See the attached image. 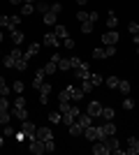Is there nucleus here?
Segmentation results:
<instances>
[{
  "mask_svg": "<svg viewBox=\"0 0 139 155\" xmlns=\"http://www.w3.org/2000/svg\"><path fill=\"white\" fill-rule=\"evenodd\" d=\"M21 23V16H0V28H16Z\"/></svg>",
  "mask_w": 139,
  "mask_h": 155,
  "instance_id": "1",
  "label": "nucleus"
},
{
  "mask_svg": "<svg viewBox=\"0 0 139 155\" xmlns=\"http://www.w3.org/2000/svg\"><path fill=\"white\" fill-rule=\"evenodd\" d=\"M74 77H77V79H88V77H91L88 63H84V60H81V63L77 65V67H74Z\"/></svg>",
  "mask_w": 139,
  "mask_h": 155,
  "instance_id": "2",
  "label": "nucleus"
},
{
  "mask_svg": "<svg viewBox=\"0 0 139 155\" xmlns=\"http://www.w3.org/2000/svg\"><path fill=\"white\" fill-rule=\"evenodd\" d=\"M118 32H116V30H107L104 32V35H102V42H104V46L107 44H111V46H116V44H118Z\"/></svg>",
  "mask_w": 139,
  "mask_h": 155,
  "instance_id": "3",
  "label": "nucleus"
},
{
  "mask_svg": "<svg viewBox=\"0 0 139 155\" xmlns=\"http://www.w3.org/2000/svg\"><path fill=\"white\" fill-rule=\"evenodd\" d=\"M21 56H23V53H21L19 49L14 46V49H12V53H9V56H7V58L2 60V65H5V67H14V63H16V60H19Z\"/></svg>",
  "mask_w": 139,
  "mask_h": 155,
  "instance_id": "4",
  "label": "nucleus"
},
{
  "mask_svg": "<svg viewBox=\"0 0 139 155\" xmlns=\"http://www.w3.org/2000/svg\"><path fill=\"white\" fill-rule=\"evenodd\" d=\"M49 93H51V84H46V81H44V84L40 86V102L42 104L49 102Z\"/></svg>",
  "mask_w": 139,
  "mask_h": 155,
  "instance_id": "5",
  "label": "nucleus"
},
{
  "mask_svg": "<svg viewBox=\"0 0 139 155\" xmlns=\"http://www.w3.org/2000/svg\"><path fill=\"white\" fill-rule=\"evenodd\" d=\"M40 42H33V44H30V46H28V49H26V53H23V58H28V60H30V58H35V56H37V53H40Z\"/></svg>",
  "mask_w": 139,
  "mask_h": 155,
  "instance_id": "6",
  "label": "nucleus"
},
{
  "mask_svg": "<svg viewBox=\"0 0 139 155\" xmlns=\"http://www.w3.org/2000/svg\"><path fill=\"white\" fill-rule=\"evenodd\" d=\"M127 146H130V148H125L127 155H139V139L130 137V139H127Z\"/></svg>",
  "mask_w": 139,
  "mask_h": 155,
  "instance_id": "7",
  "label": "nucleus"
},
{
  "mask_svg": "<svg viewBox=\"0 0 139 155\" xmlns=\"http://www.w3.org/2000/svg\"><path fill=\"white\" fill-rule=\"evenodd\" d=\"M30 150H33L35 155H42V153H46V148H44V141H40V139H33V141H30Z\"/></svg>",
  "mask_w": 139,
  "mask_h": 155,
  "instance_id": "8",
  "label": "nucleus"
},
{
  "mask_svg": "<svg viewBox=\"0 0 139 155\" xmlns=\"http://www.w3.org/2000/svg\"><path fill=\"white\" fill-rule=\"evenodd\" d=\"M42 44H44V46H58V44H60V39L56 37V32H49V35H44Z\"/></svg>",
  "mask_w": 139,
  "mask_h": 155,
  "instance_id": "9",
  "label": "nucleus"
},
{
  "mask_svg": "<svg viewBox=\"0 0 139 155\" xmlns=\"http://www.w3.org/2000/svg\"><path fill=\"white\" fill-rule=\"evenodd\" d=\"M77 123H81L84 127H88V125H93V116H91V114H86V111H79V116H77Z\"/></svg>",
  "mask_w": 139,
  "mask_h": 155,
  "instance_id": "10",
  "label": "nucleus"
},
{
  "mask_svg": "<svg viewBox=\"0 0 139 155\" xmlns=\"http://www.w3.org/2000/svg\"><path fill=\"white\" fill-rule=\"evenodd\" d=\"M44 74H46V72H44V67L35 72V79H33V88H37V91H40V86L44 84Z\"/></svg>",
  "mask_w": 139,
  "mask_h": 155,
  "instance_id": "11",
  "label": "nucleus"
},
{
  "mask_svg": "<svg viewBox=\"0 0 139 155\" xmlns=\"http://www.w3.org/2000/svg\"><path fill=\"white\" fill-rule=\"evenodd\" d=\"M104 146H107V148H109V150L114 153V150L118 148V139H116L114 134H107V137H104Z\"/></svg>",
  "mask_w": 139,
  "mask_h": 155,
  "instance_id": "12",
  "label": "nucleus"
},
{
  "mask_svg": "<svg viewBox=\"0 0 139 155\" xmlns=\"http://www.w3.org/2000/svg\"><path fill=\"white\" fill-rule=\"evenodd\" d=\"M86 114H91L93 118H98L100 114H102V104H100V102H91V104H88V111H86Z\"/></svg>",
  "mask_w": 139,
  "mask_h": 155,
  "instance_id": "13",
  "label": "nucleus"
},
{
  "mask_svg": "<svg viewBox=\"0 0 139 155\" xmlns=\"http://www.w3.org/2000/svg\"><path fill=\"white\" fill-rule=\"evenodd\" d=\"M37 139H40V141H49V139H53L51 130H49V127H37Z\"/></svg>",
  "mask_w": 139,
  "mask_h": 155,
  "instance_id": "14",
  "label": "nucleus"
},
{
  "mask_svg": "<svg viewBox=\"0 0 139 155\" xmlns=\"http://www.w3.org/2000/svg\"><path fill=\"white\" fill-rule=\"evenodd\" d=\"M93 153H95V155H109L111 150L104 146V141H95V146H93Z\"/></svg>",
  "mask_w": 139,
  "mask_h": 155,
  "instance_id": "15",
  "label": "nucleus"
},
{
  "mask_svg": "<svg viewBox=\"0 0 139 155\" xmlns=\"http://www.w3.org/2000/svg\"><path fill=\"white\" fill-rule=\"evenodd\" d=\"M9 37H12L14 46H19V44H23V39H26V35H23V32H21V30H16V28H14V30H12V35H9Z\"/></svg>",
  "mask_w": 139,
  "mask_h": 155,
  "instance_id": "16",
  "label": "nucleus"
},
{
  "mask_svg": "<svg viewBox=\"0 0 139 155\" xmlns=\"http://www.w3.org/2000/svg\"><path fill=\"white\" fill-rule=\"evenodd\" d=\"M12 114H14L16 118H19V120H26V118H28L26 107H12Z\"/></svg>",
  "mask_w": 139,
  "mask_h": 155,
  "instance_id": "17",
  "label": "nucleus"
},
{
  "mask_svg": "<svg viewBox=\"0 0 139 155\" xmlns=\"http://www.w3.org/2000/svg\"><path fill=\"white\" fill-rule=\"evenodd\" d=\"M53 32H56V37H58V39H67V28L65 26L56 23V26H53Z\"/></svg>",
  "mask_w": 139,
  "mask_h": 155,
  "instance_id": "18",
  "label": "nucleus"
},
{
  "mask_svg": "<svg viewBox=\"0 0 139 155\" xmlns=\"http://www.w3.org/2000/svg\"><path fill=\"white\" fill-rule=\"evenodd\" d=\"M116 26H118V16L114 12H109V16H107V28H109V30H116Z\"/></svg>",
  "mask_w": 139,
  "mask_h": 155,
  "instance_id": "19",
  "label": "nucleus"
},
{
  "mask_svg": "<svg viewBox=\"0 0 139 155\" xmlns=\"http://www.w3.org/2000/svg\"><path fill=\"white\" fill-rule=\"evenodd\" d=\"M42 16H44L42 21H44L46 26H56V23H58V16H56L53 12H46V14H42Z\"/></svg>",
  "mask_w": 139,
  "mask_h": 155,
  "instance_id": "20",
  "label": "nucleus"
},
{
  "mask_svg": "<svg viewBox=\"0 0 139 155\" xmlns=\"http://www.w3.org/2000/svg\"><path fill=\"white\" fill-rule=\"evenodd\" d=\"M67 91H70V97H72V100H77V102H79L81 97H84V91H81V88H74V86H67Z\"/></svg>",
  "mask_w": 139,
  "mask_h": 155,
  "instance_id": "21",
  "label": "nucleus"
},
{
  "mask_svg": "<svg viewBox=\"0 0 139 155\" xmlns=\"http://www.w3.org/2000/svg\"><path fill=\"white\" fill-rule=\"evenodd\" d=\"M70 134H72V137H79V134H84V125L74 120V123L70 125Z\"/></svg>",
  "mask_w": 139,
  "mask_h": 155,
  "instance_id": "22",
  "label": "nucleus"
},
{
  "mask_svg": "<svg viewBox=\"0 0 139 155\" xmlns=\"http://www.w3.org/2000/svg\"><path fill=\"white\" fill-rule=\"evenodd\" d=\"M100 116L104 118V120H114V116H116V111L111 109V107H102V114Z\"/></svg>",
  "mask_w": 139,
  "mask_h": 155,
  "instance_id": "23",
  "label": "nucleus"
},
{
  "mask_svg": "<svg viewBox=\"0 0 139 155\" xmlns=\"http://www.w3.org/2000/svg\"><path fill=\"white\" fill-rule=\"evenodd\" d=\"M49 2H46V0H40V2H37V5H35V12H40V14H46L49 12Z\"/></svg>",
  "mask_w": 139,
  "mask_h": 155,
  "instance_id": "24",
  "label": "nucleus"
},
{
  "mask_svg": "<svg viewBox=\"0 0 139 155\" xmlns=\"http://www.w3.org/2000/svg\"><path fill=\"white\" fill-rule=\"evenodd\" d=\"M33 12H35V5H30V2H23V7H21V16H30Z\"/></svg>",
  "mask_w": 139,
  "mask_h": 155,
  "instance_id": "25",
  "label": "nucleus"
},
{
  "mask_svg": "<svg viewBox=\"0 0 139 155\" xmlns=\"http://www.w3.org/2000/svg\"><path fill=\"white\" fill-rule=\"evenodd\" d=\"M102 130H104V134H116V125H114V120H107V123L102 125Z\"/></svg>",
  "mask_w": 139,
  "mask_h": 155,
  "instance_id": "26",
  "label": "nucleus"
},
{
  "mask_svg": "<svg viewBox=\"0 0 139 155\" xmlns=\"http://www.w3.org/2000/svg\"><path fill=\"white\" fill-rule=\"evenodd\" d=\"M93 88H95V86L91 84V79H81V91L84 93H93Z\"/></svg>",
  "mask_w": 139,
  "mask_h": 155,
  "instance_id": "27",
  "label": "nucleus"
},
{
  "mask_svg": "<svg viewBox=\"0 0 139 155\" xmlns=\"http://www.w3.org/2000/svg\"><path fill=\"white\" fill-rule=\"evenodd\" d=\"M93 26H95L93 21H84V23H81V32H84V35H91V32H93Z\"/></svg>",
  "mask_w": 139,
  "mask_h": 155,
  "instance_id": "28",
  "label": "nucleus"
},
{
  "mask_svg": "<svg viewBox=\"0 0 139 155\" xmlns=\"http://www.w3.org/2000/svg\"><path fill=\"white\" fill-rule=\"evenodd\" d=\"M14 67H16V70H19V72H23V70H26V67H28V58H23V56H21V58L16 60V63H14Z\"/></svg>",
  "mask_w": 139,
  "mask_h": 155,
  "instance_id": "29",
  "label": "nucleus"
},
{
  "mask_svg": "<svg viewBox=\"0 0 139 155\" xmlns=\"http://www.w3.org/2000/svg\"><path fill=\"white\" fill-rule=\"evenodd\" d=\"M70 67H72V65H70V58H60L58 60V70L60 72H67Z\"/></svg>",
  "mask_w": 139,
  "mask_h": 155,
  "instance_id": "30",
  "label": "nucleus"
},
{
  "mask_svg": "<svg viewBox=\"0 0 139 155\" xmlns=\"http://www.w3.org/2000/svg\"><path fill=\"white\" fill-rule=\"evenodd\" d=\"M9 93H12V88H9V86H7L5 84V79H2V77H0V95H9Z\"/></svg>",
  "mask_w": 139,
  "mask_h": 155,
  "instance_id": "31",
  "label": "nucleus"
},
{
  "mask_svg": "<svg viewBox=\"0 0 139 155\" xmlns=\"http://www.w3.org/2000/svg\"><path fill=\"white\" fill-rule=\"evenodd\" d=\"M49 120H51V123H63V114H60V111H51V114H49Z\"/></svg>",
  "mask_w": 139,
  "mask_h": 155,
  "instance_id": "32",
  "label": "nucleus"
},
{
  "mask_svg": "<svg viewBox=\"0 0 139 155\" xmlns=\"http://www.w3.org/2000/svg\"><path fill=\"white\" fill-rule=\"evenodd\" d=\"M56 70H58V63H53V60H49V63L44 65V72H46V74H53Z\"/></svg>",
  "mask_w": 139,
  "mask_h": 155,
  "instance_id": "33",
  "label": "nucleus"
},
{
  "mask_svg": "<svg viewBox=\"0 0 139 155\" xmlns=\"http://www.w3.org/2000/svg\"><path fill=\"white\" fill-rule=\"evenodd\" d=\"M93 58H98V60H104V58H107L104 49H93Z\"/></svg>",
  "mask_w": 139,
  "mask_h": 155,
  "instance_id": "34",
  "label": "nucleus"
},
{
  "mask_svg": "<svg viewBox=\"0 0 139 155\" xmlns=\"http://www.w3.org/2000/svg\"><path fill=\"white\" fill-rule=\"evenodd\" d=\"M118 81H121L118 77H107V86L109 88H118Z\"/></svg>",
  "mask_w": 139,
  "mask_h": 155,
  "instance_id": "35",
  "label": "nucleus"
},
{
  "mask_svg": "<svg viewBox=\"0 0 139 155\" xmlns=\"http://www.w3.org/2000/svg\"><path fill=\"white\" fill-rule=\"evenodd\" d=\"M49 12H53L56 16H58V14L63 12V5H60V2H51V7H49Z\"/></svg>",
  "mask_w": 139,
  "mask_h": 155,
  "instance_id": "36",
  "label": "nucleus"
},
{
  "mask_svg": "<svg viewBox=\"0 0 139 155\" xmlns=\"http://www.w3.org/2000/svg\"><path fill=\"white\" fill-rule=\"evenodd\" d=\"M123 109H134V100L132 97H123Z\"/></svg>",
  "mask_w": 139,
  "mask_h": 155,
  "instance_id": "37",
  "label": "nucleus"
},
{
  "mask_svg": "<svg viewBox=\"0 0 139 155\" xmlns=\"http://www.w3.org/2000/svg\"><path fill=\"white\" fill-rule=\"evenodd\" d=\"M70 100H72V97H70V91L65 88V91H63V93L58 95V102H70Z\"/></svg>",
  "mask_w": 139,
  "mask_h": 155,
  "instance_id": "38",
  "label": "nucleus"
},
{
  "mask_svg": "<svg viewBox=\"0 0 139 155\" xmlns=\"http://www.w3.org/2000/svg\"><path fill=\"white\" fill-rule=\"evenodd\" d=\"M44 148H46V153H53V150H56V141H53V139L44 141Z\"/></svg>",
  "mask_w": 139,
  "mask_h": 155,
  "instance_id": "39",
  "label": "nucleus"
},
{
  "mask_svg": "<svg viewBox=\"0 0 139 155\" xmlns=\"http://www.w3.org/2000/svg\"><path fill=\"white\" fill-rule=\"evenodd\" d=\"M2 134H5V137H14V127H12L9 123L2 125Z\"/></svg>",
  "mask_w": 139,
  "mask_h": 155,
  "instance_id": "40",
  "label": "nucleus"
},
{
  "mask_svg": "<svg viewBox=\"0 0 139 155\" xmlns=\"http://www.w3.org/2000/svg\"><path fill=\"white\" fill-rule=\"evenodd\" d=\"M118 91L127 95V93H130V84H127V81H118Z\"/></svg>",
  "mask_w": 139,
  "mask_h": 155,
  "instance_id": "41",
  "label": "nucleus"
},
{
  "mask_svg": "<svg viewBox=\"0 0 139 155\" xmlns=\"http://www.w3.org/2000/svg\"><path fill=\"white\" fill-rule=\"evenodd\" d=\"M127 30H130V35H139V23H137V21H132V23L127 26Z\"/></svg>",
  "mask_w": 139,
  "mask_h": 155,
  "instance_id": "42",
  "label": "nucleus"
},
{
  "mask_svg": "<svg viewBox=\"0 0 139 155\" xmlns=\"http://www.w3.org/2000/svg\"><path fill=\"white\" fill-rule=\"evenodd\" d=\"M0 109H7V111H12V107H9V102H7V97H5V95H0Z\"/></svg>",
  "mask_w": 139,
  "mask_h": 155,
  "instance_id": "43",
  "label": "nucleus"
},
{
  "mask_svg": "<svg viewBox=\"0 0 139 155\" xmlns=\"http://www.w3.org/2000/svg\"><path fill=\"white\" fill-rule=\"evenodd\" d=\"M23 88H26V86H23V81H14V86H12L14 93H23Z\"/></svg>",
  "mask_w": 139,
  "mask_h": 155,
  "instance_id": "44",
  "label": "nucleus"
},
{
  "mask_svg": "<svg viewBox=\"0 0 139 155\" xmlns=\"http://www.w3.org/2000/svg\"><path fill=\"white\" fill-rule=\"evenodd\" d=\"M88 79H91V84H93V86H100V84H102V77H100V74H91Z\"/></svg>",
  "mask_w": 139,
  "mask_h": 155,
  "instance_id": "45",
  "label": "nucleus"
},
{
  "mask_svg": "<svg viewBox=\"0 0 139 155\" xmlns=\"http://www.w3.org/2000/svg\"><path fill=\"white\" fill-rule=\"evenodd\" d=\"M104 53H107V58H109V56H116V46L107 44V46H104Z\"/></svg>",
  "mask_w": 139,
  "mask_h": 155,
  "instance_id": "46",
  "label": "nucleus"
},
{
  "mask_svg": "<svg viewBox=\"0 0 139 155\" xmlns=\"http://www.w3.org/2000/svg\"><path fill=\"white\" fill-rule=\"evenodd\" d=\"M14 107H26V97H23V95H19L16 100H14Z\"/></svg>",
  "mask_w": 139,
  "mask_h": 155,
  "instance_id": "47",
  "label": "nucleus"
},
{
  "mask_svg": "<svg viewBox=\"0 0 139 155\" xmlns=\"http://www.w3.org/2000/svg\"><path fill=\"white\" fill-rule=\"evenodd\" d=\"M63 44H65V49H70V51H72V49H74V39L67 37V39H63Z\"/></svg>",
  "mask_w": 139,
  "mask_h": 155,
  "instance_id": "48",
  "label": "nucleus"
},
{
  "mask_svg": "<svg viewBox=\"0 0 139 155\" xmlns=\"http://www.w3.org/2000/svg\"><path fill=\"white\" fill-rule=\"evenodd\" d=\"M77 19L84 23V21H88V14H86V12H77Z\"/></svg>",
  "mask_w": 139,
  "mask_h": 155,
  "instance_id": "49",
  "label": "nucleus"
},
{
  "mask_svg": "<svg viewBox=\"0 0 139 155\" xmlns=\"http://www.w3.org/2000/svg\"><path fill=\"white\" fill-rule=\"evenodd\" d=\"M98 19H100V16H98V12H91V14H88V21H93V23H95Z\"/></svg>",
  "mask_w": 139,
  "mask_h": 155,
  "instance_id": "50",
  "label": "nucleus"
},
{
  "mask_svg": "<svg viewBox=\"0 0 139 155\" xmlns=\"http://www.w3.org/2000/svg\"><path fill=\"white\" fill-rule=\"evenodd\" d=\"M79 63H81L79 58H70V65H72V67H77V65H79Z\"/></svg>",
  "mask_w": 139,
  "mask_h": 155,
  "instance_id": "51",
  "label": "nucleus"
},
{
  "mask_svg": "<svg viewBox=\"0 0 139 155\" xmlns=\"http://www.w3.org/2000/svg\"><path fill=\"white\" fill-rule=\"evenodd\" d=\"M12 5H23V0H9Z\"/></svg>",
  "mask_w": 139,
  "mask_h": 155,
  "instance_id": "52",
  "label": "nucleus"
},
{
  "mask_svg": "<svg viewBox=\"0 0 139 155\" xmlns=\"http://www.w3.org/2000/svg\"><path fill=\"white\" fill-rule=\"evenodd\" d=\"M2 146H5V134L0 137V148H2Z\"/></svg>",
  "mask_w": 139,
  "mask_h": 155,
  "instance_id": "53",
  "label": "nucleus"
},
{
  "mask_svg": "<svg viewBox=\"0 0 139 155\" xmlns=\"http://www.w3.org/2000/svg\"><path fill=\"white\" fill-rule=\"evenodd\" d=\"M77 2H79V5H86V2H88V0H77Z\"/></svg>",
  "mask_w": 139,
  "mask_h": 155,
  "instance_id": "54",
  "label": "nucleus"
},
{
  "mask_svg": "<svg viewBox=\"0 0 139 155\" xmlns=\"http://www.w3.org/2000/svg\"><path fill=\"white\" fill-rule=\"evenodd\" d=\"M132 37H134V42H137V44H139V35H132Z\"/></svg>",
  "mask_w": 139,
  "mask_h": 155,
  "instance_id": "55",
  "label": "nucleus"
},
{
  "mask_svg": "<svg viewBox=\"0 0 139 155\" xmlns=\"http://www.w3.org/2000/svg\"><path fill=\"white\" fill-rule=\"evenodd\" d=\"M2 39H5V35H2V32H0V42H2Z\"/></svg>",
  "mask_w": 139,
  "mask_h": 155,
  "instance_id": "56",
  "label": "nucleus"
},
{
  "mask_svg": "<svg viewBox=\"0 0 139 155\" xmlns=\"http://www.w3.org/2000/svg\"><path fill=\"white\" fill-rule=\"evenodd\" d=\"M23 2H30V5H33V2H35V0H23Z\"/></svg>",
  "mask_w": 139,
  "mask_h": 155,
  "instance_id": "57",
  "label": "nucleus"
},
{
  "mask_svg": "<svg viewBox=\"0 0 139 155\" xmlns=\"http://www.w3.org/2000/svg\"><path fill=\"white\" fill-rule=\"evenodd\" d=\"M137 53H139V44H137Z\"/></svg>",
  "mask_w": 139,
  "mask_h": 155,
  "instance_id": "58",
  "label": "nucleus"
}]
</instances>
